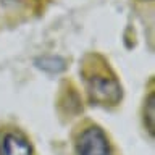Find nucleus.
<instances>
[{"label":"nucleus","instance_id":"nucleus-3","mask_svg":"<svg viewBox=\"0 0 155 155\" xmlns=\"http://www.w3.org/2000/svg\"><path fill=\"white\" fill-rule=\"evenodd\" d=\"M0 155H32V147L19 131H5L0 136Z\"/></svg>","mask_w":155,"mask_h":155},{"label":"nucleus","instance_id":"nucleus-4","mask_svg":"<svg viewBox=\"0 0 155 155\" xmlns=\"http://www.w3.org/2000/svg\"><path fill=\"white\" fill-rule=\"evenodd\" d=\"M145 123L150 134H153L155 129V94H150L145 104Z\"/></svg>","mask_w":155,"mask_h":155},{"label":"nucleus","instance_id":"nucleus-1","mask_svg":"<svg viewBox=\"0 0 155 155\" xmlns=\"http://www.w3.org/2000/svg\"><path fill=\"white\" fill-rule=\"evenodd\" d=\"M86 86L89 97L99 105H116L121 99V86L115 76H108L104 71L89 73L86 76Z\"/></svg>","mask_w":155,"mask_h":155},{"label":"nucleus","instance_id":"nucleus-2","mask_svg":"<svg viewBox=\"0 0 155 155\" xmlns=\"http://www.w3.org/2000/svg\"><path fill=\"white\" fill-rule=\"evenodd\" d=\"M78 155H111L110 142L99 126L84 129L76 142Z\"/></svg>","mask_w":155,"mask_h":155}]
</instances>
